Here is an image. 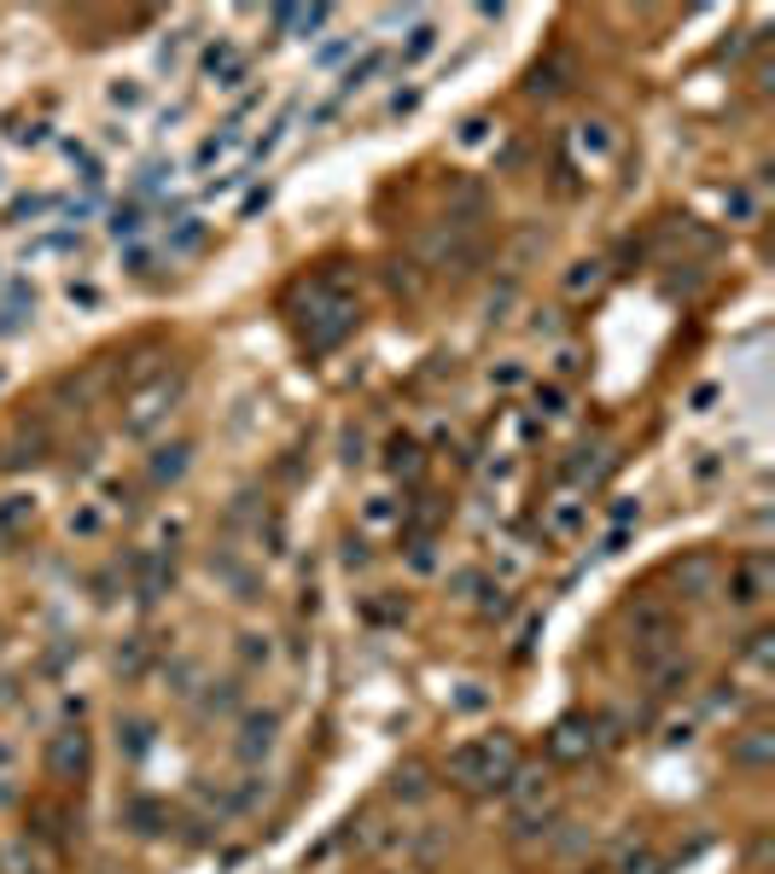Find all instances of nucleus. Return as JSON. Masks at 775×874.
<instances>
[{
    "instance_id": "6e6552de",
    "label": "nucleus",
    "mask_w": 775,
    "mask_h": 874,
    "mask_svg": "<svg viewBox=\"0 0 775 874\" xmlns=\"http://www.w3.org/2000/svg\"><path fill=\"white\" fill-rule=\"evenodd\" d=\"M187 466H193V444H187V437H175V444H158L146 456V478L158 484V490H170V484L187 478Z\"/></svg>"
},
{
    "instance_id": "f03ea898",
    "label": "nucleus",
    "mask_w": 775,
    "mask_h": 874,
    "mask_svg": "<svg viewBox=\"0 0 775 874\" xmlns=\"http://www.w3.org/2000/svg\"><path fill=\"white\" fill-rule=\"evenodd\" d=\"M519 769V746L508 735H479V741H461L449 752V781L467 787V793H501Z\"/></svg>"
},
{
    "instance_id": "b1692460",
    "label": "nucleus",
    "mask_w": 775,
    "mask_h": 874,
    "mask_svg": "<svg viewBox=\"0 0 775 874\" xmlns=\"http://www.w3.org/2000/svg\"><path fill=\"white\" fill-rule=\"evenodd\" d=\"M437 47V24H414L409 29V47H402V64H420Z\"/></svg>"
},
{
    "instance_id": "dca6fc26",
    "label": "nucleus",
    "mask_w": 775,
    "mask_h": 874,
    "mask_svg": "<svg viewBox=\"0 0 775 874\" xmlns=\"http://www.w3.org/2000/svg\"><path fill=\"white\" fill-rule=\"evenodd\" d=\"M36 525V501L29 496H0V543H19Z\"/></svg>"
},
{
    "instance_id": "4468645a",
    "label": "nucleus",
    "mask_w": 775,
    "mask_h": 874,
    "mask_svg": "<svg viewBox=\"0 0 775 874\" xmlns=\"http://www.w3.org/2000/svg\"><path fill=\"white\" fill-rule=\"evenodd\" d=\"M205 76L216 82V88H240V82H245V53L233 41H216L205 53Z\"/></svg>"
},
{
    "instance_id": "473e14b6",
    "label": "nucleus",
    "mask_w": 775,
    "mask_h": 874,
    "mask_svg": "<svg viewBox=\"0 0 775 874\" xmlns=\"http://www.w3.org/2000/svg\"><path fill=\"white\" fill-rule=\"evenodd\" d=\"M374 71H379V53H367L362 64H350V71H344V88H362V82L374 76Z\"/></svg>"
},
{
    "instance_id": "ddd939ff",
    "label": "nucleus",
    "mask_w": 775,
    "mask_h": 874,
    "mask_svg": "<svg viewBox=\"0 0 775 874\" xmlns=\"http://www.w3.org/2000/svg\"><path fill=\"white\" fill-rule=\"evenodd\" d=\"M670 578H677V590H682V595H712V590H717V578H723V566L712 560V554H688V560L670 566Z\"/></svg>"
},
{
    "instance_id": "1a4fd4ad",
    "label": "nucleus",
    "mask_w": 775,
    "mask_h": 874,
    "mask_svg": "<svg viewBox=\"0 0 775 874\" xmlns=\"http://www.w3.org/2000/svg\"><path fill=\"white\" fill-rule=\"evenodd\" d=\"M571 76H578V64H571V53H548L543 64H531L525 94H531V99H560V94L571 88Z\"/></svg>"
},
{
    "instance_id": "20e7f679",
    "label": "nucleus",
    "mask_w": 775,
    "mask_h": 874,
    "mask_svg": "<svg viewBox=\"0 0 775 874\" xmlns=\"http://www.w3.org/2000/svg\"><path fill=\"white\" fill-rule=\"evenodd\" d=\"M187 397V374H158L152 385H134L123 402V432L129 437H152L158 426H170V414Z\"/></svg>"
},
{
    "instance_id": "c85d7f7f",
    "label": "nucleus",
    "mask_w": 775,
    "mask_h": 874,
    "mask_svg": "<svg viewBox=\"0 0 775 874\" xmlns=\"http://www.w3.org/2000/svg\"><path fill=\"white\" fill-rule=\"evenodd\" d=\"M635 519H642V501H635V496H618V501H613V531H630Z\"/></svg>"
},
{
    "instance_id": "2f4dec72",
    "label": "nucleus",
    "mask_w": 775,
    "mask_h": 874,
    "mask_svg": "<svg viewBox=\"0 0 775 874\" xmlns=\"http://www.w3.org/2000/svg\"><path fill=\"white\" fill-rule=\"evenodd\" d=\"M491 141V117H467L461 123V146H484Z\"/></svg>"
},
{
    "instance_id": "7ed1b4c3",
    "label": "nucleus",
    "mask_w": 775,
    "mask_h": 874,
    "mask_svg": "<svg viewBox=\"0 0 775 874\" xmlns=\"http://www.w3.org/2000/svg\"><path fill=\"white\" fill-rule=\"evenodd\" d=\"M625 624H630V653H635V665H653V659H665V653H677L682 647V618L670 600H630V612H625Z\"/></svg>"
},
{
    "instance_id": "f704fd0d",
    "label": "nucleus",
    "mask_w": 775,
    "mask_h": 874,
    "mask_svg": "<svg viewBox=\"0 0 775 874\" xmlns=\"http://www.w3.org/2000/svg\"><path fill=\"white\" fill-rule=\"evenodd\" d=\"M71 531H76V536H94V531H99V513H94V508H88V513H76V519H71Z\"/></svg>"
},
{
    "instance_id": "412c9836",
    "label": "nucleus",
    "mask_w": 775,
    "mask_h": 874,
    "mask_svg": "<svg viewBox=\"0 0 775 874\" xmlns=\"http://www.w3.org/2000/svg\"><path fill=\"white\" fill-rule=\"evenodd\" d=\"M164 245H170V257H193V251L205 245V222H198V216H181V222L170 228V240H164Z\"/></svg>"
},
{
    "instance_id": "393cba45",
    "label": "nucleus",
    "mask_w": 775,
    "mask_h": 874,
    "mask_svg": "<svg viewBox=\"0 0 775 874\" xmlns=\"http://www.w3.org/2000/svg\"><path fill=\"white\" fill-rule=\"evenodd\" d=\"M141 228H146V210H141V205H117V210H111V233H117V240H134Z\"/></svg>"
},
{
    "instance_id": "f257e3e1",
    "label": "nucleus",
    "mask_w": 775,
    "mask_h": 874,
    "mask_svg": "<svg viewBox=\"0 0 775 874\" xmlns=\"http://www.w3.org/2000/svg\"><path fill=\"white\" fill-rule=\"evenodd\" d=\"M356 327H362L356 275H350L344 263L315 268V275L298 286V344L310 350V356H327V350H339Z\"/></svg>"
},
{
    "instance_id": "f3484780",
    "label": "nucleus",
    "mask_w": 775,
    "mask_h": 874,
    "mask_svg": "<svg viewBox=\"0 0 775 874\" xmlns=\"http://www.w3.org/2000/svg\"><path fill=\"white\" fill-rule=\"evenodd\" d=\"M385 466H391L397 478H420V466H426V449H420L409 432H397L391 444H385Z\"/></svg>"
},
{
    "instance_id": "9b49d317",
    "label": "nucleus",
    "mask_w": 775,
    "mask_h": 874,
    "mask_svg": "<svg viewBox=\"0 0 775 874\" xmlns=\"http://www.w3.org/2000/svg\"><path fill=\"white\" fill-rule=\"evenodd\" d=\"M41 461H47L41 426H36V432L19 426V437H7V444H0V473H24V466H41Z\"/></svg>"
},
{
    "instance_id": "4c0bfd02",
    "label": "nucleus",
    "mask_w": 775,
    "mask_h": 874,
    "mask_svg": "<svg viewBox=\"0 0 775 874\" xmlns=\"http://www.w3.org/2000/svg\"><path fill=\"white\" fill-rule=\"evenodd\" d=\"M397 793H409V799L420 793V769H409V776H397Z\"/></svg>"
},
{
    "instance_id": "39448f33",
    "label": "nucleus",
    "mask_w": 775,
    "mask_h": 874,
    "mask_svg": "<svg viewBox=\"0 0 775 874\" xmlns=\"http://www.w3.org/2000/svg\"><path fill=\"white\" fill-rule=\"evenodd\" d=\"M717 590H723V600H729L735 612H758V607L775 595V560H770L764 548H758V554H740V560H729V571L717 578Z\"/></svg>"
},
{
    "instance_id": "72a5a7b5",
    "label": "nucleus",
    "mask_w": 775,
    "mask_h": 874,
    "mask_svg": "<svg viewBox=\"0 0 775 874\" xmlns=\"http://www.w3.org/2000/svg\"><path fill=\"white\" fill-rule=\"evenodd\" d=\"M41 210H47V198H19V205H12V222H36Z\"/></svg>"
},
{
    "instance_id": "cd10ccee",
    "label": "nucleus",
    "mask_w": 775,
    "mask_h": 874,
    "mask_svg": "<svg viewBox=\"0 0 775 874\" xmlns=\"http://www.w3.org/2000/svg\"><path fill=\"white\" fill-rule=\"evenodd\" d=\"M723 210H729L735 222H752V187H729L723 193Z\"/></svg>"
},
{
    "instance_id": "5701e85b",
    "label": "nucleus",
    "mask_w": 775,
    "mask_h": 874,
    "mask_svg": "<svg viewBox=\"0 0 775 874\" xmlns=\"http://www.w3.org/2000/svg\"><path fill=\"white\" fill-rule=\"evenodd\" d=\"M548 531H554V536H578V531H583V501H554Z\"/></svg>"
},
{
    "instance_id": "423d86ee",
    "label": "nucleus",
    "mask_w": 775,
    "mask_h": 874,
    "mask_svg": "<svg viewBox=\"0 0 775 874\" xmlns=\"http://www.w3.org/2000/svg\"><path fill=\"white\" fill-rule=\"evenodd\" d=\"M88 769H94V741H88V729H59L53 741H47V776H53L59 787L88 781Z\"/></svg>"
},
{
    "instance_id": "2eb2a0df",
    "label": "nucleus",
    "mask_w": 775,
    "mask_h": 874,
    "mask_svg": "<svg viewBox=\"0 0 775 874\" xmlns=\"http://www.w3.org/2000/svg\"><path fill=\"white\" fill-rule=\"evenodd\" d=\"M268 746H275V712H251L245 735H240V758L257 764V758H268Z\"/></svg>"
},
{
    "instance_id": "0eeeda50",
    "label": "nucleus",
    "mask_w": 775,
    "mask_h": 874,
    "mask_svg": "<svg viewBox=\"0 0 775 874\" xmlns=\"http://www.w3.org/2000/svg\"><path fill=\"white\" fill-rule=\"evenodd\" d=\"M548 752L560 764H583L589 752H595V723H589V717H560V723H554V735H548Z\"/></svg>"
},
{
    "instance_id": "6ab92c4d",
    "label": "nucleus",
    "mask_w": 775,
    "mask_h": 874,
    "mask_svg": "<svg viewBox=\"0 0 775 874\" xmlns=\"http://www.w3.org/2000/svg\"><path fill=\"white\" fill-rule=\"evenodd\" d=\"M601 280H606V263H601V257H583V263H571V268H566V280H560V286H566V298H589Z\"/></svg>"
},
{
    "instance_id": "f8f14e48",
    "label": "nucleus",
    "mask_w": 775,
    "mask_h": 874,
    "mask_svg": "<svg viewBox=\"0 0 775 874\" xmlns=\"http://www.w3.org/2000/svg\"><path fill=\"white\" fill-rule=\"evenodd\" d=\"M770 758H775V735L770 729H740L735 741H729V764L735 769H770Z\"/></svg>"
},
{
    "instance_id": "aec40b11",
    "label": "nucleus",
    "mask_w": 775,
    "mask_h": 874,
    "mask_svg": "<svg viewBox=\"0 0 775 874\" xmlns=\"http://www.w3.org/2000/svg\"><path fill=\"white\" fill-rule=\"evenodd\" d=\"M327 19H332L327 7H275V24H280V29H298V36H315Z\"/></svg>"
},
{
    "instance_id": "c9c22d12",
    "label": "nucleus",
    "mask_w": 775,
    "mask_h": 874,
    "mask_svg": "<svg viewBox=\"0 0 775 874\" xmlns=\"http://www.w3.org/2000/svg\"><path fill=\"white\" fill-rule=\"evenodd\" d=\"M129 275H152V251H141V245L129 251Z\"/></svg>"
},
{
    "instance_id": "7c9ffc66",
    "label": "nucleus",
    "mask_w": 775,
    "mask_h": 874,
    "mask_svg": "<svg viewBox=\"0 0 775 874\" xmlns=\"http://www.w3.org/2000/svg\"><path fill=\"white\" fill-rule=\"evenodd\" d=\"M618 874H659V863H653V857L635 846V851H625V863H618Z\"/></svg>"
},
{
    "instance_id": "e433bc0d",
    "label": "nucleus",
    "mask_w": 775,
    "mask_h": 874,
    "mask_svg": "<svg viewBox=\"0 0 775 874\" xmlns=\"http://www.w3.org/2000/svg\"><path fill=\"white\" fill-rule=\"evenodd\" d=\"M129 752H134V758L146 752V723H129Z\"/></svg>"
},
{
    "instance_id": "bb28decb",
    "label": "nucleus",
    "mask_w": 775,
    "mask_h": 874,
    "mask_svg": "<svg viewBox=\"0 0 775 874\" xmlns=\"http://www.w3.org/2000/svg\"><path fill=\"white\" fill-rule=\"evenodd\" d=\"M536 414H548V420L566 414V391H560V385H536Z\"/></svg>"
},
{
    "instance_id": "c756f323",
    "label": "nucleus",
    "mask_w": 775,
    "mask_h": 874,
    "mask_svg": "<svg viewBox=\"0 0 775 874\" xmlns=\"http://www.w3.org/2000/svg\"><path fill=\"white\" fill-rule=\"evenodd\" d=\"M770 642H775L770 630H752V635H747V659H752V665H770V653H775Z\"/></svg>"
},
{
    "instance_id": "a211bd4d",
    "label": "nucleus",
    "mask_w": 775,
    "mask_h": 874,
    "mask_svg": "<svg viewBox=\"0 0 775 874\" xmlns=\"http://www.w3.org/2000/svg\"><path fill=\"white\" fill-rule=\"evenodd\" d=\"M578 146L589 158H613L618 153V129L606 123V117H583V123H578Z\"/></svg>"
},
{
    "instance_id": "9d476101",
    "label": "nucleus",
    "mask_w": 775,
    "mask_h": 874,
    "mask_svg": "<svg viewBox=\"0 0 775 874\" xmlns=\"http://www.w3.org/2000/svg\"><path fill=\"white\" fill-rule=\"evenodd\" d=\"M170 583H175V560H170V554H158V548L134 554V595H141V600H158Z\"/></svg>"
},
{
    "instance_id": "a878e982",
    "label": "nucleus",
    "mask_w": 775,
    "mask_h": 874,
    "mask_svg": "<svg viewBox=\"0 0 775 874\" xmlns=\"http://www.w3.org/2000/svg\"><path fill=\"white\" fill-rule=\"evenodd\" d=\"M233 146H240V123H228L222 134H210V141L198 146V163H216L222 153H233Z\"/></svg>"
},
{
    "instance_id": "4be33fe9",
    "label": "nucleus",
    "mask_w": 775,
    "mask_h": 874,
    "mask_svg": "<svg viewBox=\"0 0 775 874\" xmlns=\"http://www.w3.org/2000/svg\"><path fill=\"white\" fill-rule=\"evenodd\" d=\"M606 466H613V456H606V449H578V456L566 461V478H571V484H589V478H601Z\"/></svg>"
}]
</instances>
